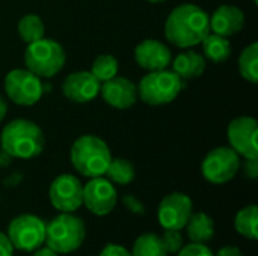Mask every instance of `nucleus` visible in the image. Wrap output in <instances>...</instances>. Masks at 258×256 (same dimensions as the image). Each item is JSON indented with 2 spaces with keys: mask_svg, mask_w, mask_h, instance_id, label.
Returning <instances> with one entry per match:
<instances>
[{
  "mask_svg": "<svg viewBox=\"0 0 258 256\" xmlns=\"http://www.w3.org/2000/svg\"><path fill=\"white\" fill-rule=\"evenodd\" d=\"M210 33L209 14L194 3L175 6L165 21V38L178 48H192Z\"/></svg>",
  "mask_w": 258,
  "mask_h": 256,
  "instance_id": "f257e3e1",
  "label": "nucleus"
},
{
  "mask_svg": "<svg viewBox=\"0 0 258 256\" xmlns=\"http://www.w3.org/2000/svg\"><path fill=\"white\" fill-rule=\"evenodd\" d=\"M2 151L12 158L30 160L38 157L45 146V139L41 127L24 118L12 119L8 122L0 134Z\"/></svg>",
  "mask_w": 258,
  "mask_h": 256,
  "instance_id": "f03ea898",
  "label": "nucleus"
},
{
  "mask_svg": "<svg viewBox=\"0 0 258 256\" xmlns=\"http://www.w3.org/2000/svg\"><path fill=\"white\" fill-rule=\"evenodd\" d=\"M73 167L83 177L97 178L106 174L112 160L107 143L95 134H83L74 140L70 151Z\"/></svg>",
  "mask_w": 258,
  "mask_h": 256,
  "instance_id": "7ed1b4c3",
  "label": "nucleus"
},
{
  "mask_svg": "<svg viewBox=\"0 0 258 256\" xmlns=\"http://www.w3.org/2000/svg\"><path fill=\"white\" fill-rule=\"evenodd\" d=\"M86 237L85 222L73 213H60L45 228V244L56 253H73Z\"/></svg>",
  "mask_w": 258,
  "mask_h": 256,
  "instance_id": "20e7f679",
  "label": "nucleus"
},
{
  "mask_svg": "<svg viewBox=\"0 0 258 256\" xmlns=\"http://www.w3.org/2000/svg\"><path fill=\"white\" fill-rule=\"evenodd\" d=\"M67 60L63 47L53 39L41 38L27 44L24 51L26 69L39 78H50L60 72Z\"/></svg>",
  "mask_w": 258,
  "mask_h": 256,
  "instance_id": "39448f33",
  "label": "nucleus"
},
{
  "mask_svg": "<svg viewBox=\"0 0 258 256\" xmlns=\"http://www.w3.org/2000/svg\"><path fill=\"white\" fill-rule=\"evenodd\" d=\"M184 88V81L171 69L148 71L138 84V98L148 106L172 103Z\"/></svg>",
  "mask_w": 258,
  "mask_h": 256,
  "instance_id": "423d86ee",
  "label": "nucleus"
},
{
  "mask_svg": "<svg viewBox=\"0 0 258 256\" xmlns=\"http://www.w3.org/2000/svg\"><path fill=\"white\" fill-rule=\"evenodd\" d=\"M6 97L18 106H35L44 94V84L38 75L26 68L11 69L5 77Z\"/></svg>",
  "mask_w": 258,
  "mask_h": 256,
  "instance_id": "0eeeda50",
  "label": "nucleus"
},
{
  "mask_svg": "<svg viewBox=\"0 0 258 256\" xmlns=\"http://www.w3.org/2000/svg\"><path fill=\"white\" fill-rule=\"evenodd\" d=\"M47 223L33 214H21L11 220L8 237L14 249L21 252H33L45 241Z\"/></svg>",
  "mask_w": 258,
  "mask_h": 256,
  "instance_id": "6e6552de",
  "label": "nucleus"
},
{
  "mask_svg": "<svg viewBox=\"0 0 258 256\" xmlns=\"http://www.w3.org/2000/svg\"><path fill=\"white\" fill-rule=\"evenodd\" d=\"M240 169V155L231 146H218L203 160V177L212 184H225L231 181Z\"/></svg>",
  "mask_w": 258,
  "mask_h": 256,
  "instance_id": "1a4fd4ad",
  "label": "nucleus"
},
{
  "mask_svg": "<svg viewBox=\"0 0 258 256\" xmlns=\"http://www.w3.org/2000/svg\"><path fill=\"white\" fill-rule=\"evenodd\" d=\"M48 199L53 208L60 213H74L83 205V186L71 174L56 177L48 189Z\"/></svg>",
  "mask_w": 258,
  "mask_h": 256,
  "instance_id": "9d476101",
  "label": "nucleus"
},
{
  "mask_svg": "<svg viewBox=\"0 0 258 256\" xmlns=\"http://www.w3.org/2000/svg\"><path fill=\"white\" fill-rule=\"evenodd\" d=\"M258 122L252 116H239L228 124L230 146L243 158H258Z\"/></svg>",
  "mask_w": 258,
  "mask_h": 256,
  "instance_id": "9b49d317",
  "label": "nucleus"
},
{
  "mask_svg": "<svg viewBox=\"0 0 258 256\" xmlns=\"http://www.w3.org/2000/svg\"><path fill=\"white\" fill-rule=\"evenodd\" d=\"M194 213L192 199L184 193L166 195L157 208V220L163 229H184L189 217Z\"/></svg>",
  "mask_w": 258,
  "mask_h": 256,
  "instance_id": "f8f14e48",
  "label": "nucleus"
},
{
  "mask_svg": "<svg viewBox=\"0 0 258 256\" xmlns=\"http://www.w3.org/2000/svg\"><path fill=\"white\" fill-rule=\"evenodd\" d=\"M118 202V193L113 184L103 177L89 178L83 186V205L95 216H107Z\"/></svg>",
  "mask_w": 258,
  "mask_h": 256,
  "instance_id": "ddd939ff",
  "label": "nucleus"
},
{
  "mask_svg": "<svg viewBox=\"0 0 258 256\" xmlns=\"http://www.w3.org/2000/svg\"><path fill=\"white\" fill-rule=\"evenodd\" d=\"M100 88L101 83L91 71H74L62 81L63 97L77 104H85L95 100L100 95Z\"/></svg>",
  "mask_w": 258,
  "mask_h": 256,
  "instance_id": "4468645a",
  "label": "nucleus"
},
{
  "mask_svg": "<svg viewBox=\"0 0 258 256\" xmlns=\"http://www.w3.org/2000/svg\"><path fill=\"white\" fill-rule=\"evenodd\" d=\"M100 95L110 107L125 110L138 101V86L125 77L115 75L101 83Z\"/></svg>",
  "mask_w": 258,
  "mask_h": 256,
  "instance_id": "2eb2a0df",
  "label": "nucleus"
},
{
  "mask_svg": "<svg viewBox=\"0 0 258 256\" xmlns=\"http://www.w3.org/2000/svg\"><path fill=\"white\" fill-rule=\"evenodd\" d=\"M135 62L145 71L166 69L172 62V53L159 39H144L135 47Z\"/></svg>",
  "mask_w": 258,
  "mask_h": 256,
  "instance_id": "dca6fc26",
  "label": "nucleus"
},
{
  "mask_svg": "<svg viewBox=\"0 0 258 256\" xmlns=\"http://www.w3.org/2000/svg\"><path fill=\"white\" fill-rule=\"evenodd\" d=\"M210 30L216 35L230 38L239 33L245 26V14L234 5H222L209 15Z\"/></svg>",
  "mask_w": 258,
  "mask_h": 256,
  "instance_id": "f3484780",
  "label": "nucleus"
},
{
  "mask_svg": "<svg viewBox=\"0 0 258 256\" xmlns=\"http://www.w3.org/2000/svg\"><path fill=\"white\" fill-rule=\"evenodd\" d=\"M172 71L183 80H192L204 74L206 71V57L194 50H186L178 53L172 59Z\"/></svg>",
  "mask_w": 258,
  "mask_h": 256,
  "instance_id": "a211bd4d",
  "label": "nucleus"
},
{
  "mask_svg": "<svg viewBox=\"0 0 258 256\" xmlns=\"http://www.w3.org/2000/svg\"><path fill=\"white\" fill-rule=\"evenodd\" d=\"M184 228L187 231V238L190 240V243L206 244L215 235V222L209 214L203 211L192 213Z\"/></svg>",
  "mask_w": 258,
  "mask_h": 256,
  "instance_id": "6ab92c4d",
  "label": "nucleus"
},
{
  "mask_svg": "<svg viewBox=\"0 0 258 256\" xmlns=\"http://www.w3.org/2000/svg\"><path fill=\"white\" fill-rule=\"evenodd\" d=\"M201 44L206 60H210L213 63H224L231 56V44L225 36L209 33Z\"/></svg>",
  "mask_w": 258,
  "mask_h": 256,
  "instance_id": "aec40b11",
  "label": "nucleus"
},
{
  "mask_svg": "<svg viewBox=\"0 0 258 256\" xmlns=\"http://www.w3.org/2000/svg\"><path fill=\"white\" fill-rule=\"evenodd\" d=\"M104 175L107 177V180L112 184L127 186L135 180L136 170H135V166L130 160L122 158V157H116V158L112 157Z\"/></svg>",
  "mask_w": 258,
  "mask_h": 256,
  "instance_id": "412c9836",
  "label": "nucleus"
},
{
  "mask_svg": "<svg viewBox=\"0 0 258 256\" xmlns=\"http://www.w3.org/2000/svg\"><path fill=\"white\" fill-rule=\"evenodd\" d=\"M258 208L257 205H248L242 208L234 219V228L236 231L248 238V240H257L258 238Z\"/></svg>",
  "mask_w": 258,
  "mask_h": 256,
  "instance_id": "4be33fe9",
  "label": "nucleus"
},
{
  "mask_svg": "<svg viewBox=\"0 0 258 256\" xmlns=\"http://www.w3.org/2000/svg\"><path fill=\"white\" fill-rule=\"evenodd\" d=\"M17 30H18L20 38L26 44L35 42V41L44 38V35H45L44 21L36 14H26V15H23L20 18L18 24H17Z\"/></svg>",
  "mask_w": 258,
  "mask_h": 256,
  "instance_id": "5701e85b",
  "label": "nucleus"
},
{
  "mask_svg": "<svg viewBox=\"0 0 258 256\" xmlns=\"http://www.w3.org/2000/svg\"><path fill=\"white\" fill-rule=\"evenodd\" d=\"M239 72L240 75L255 84L258 81V44L252 42L245 47L239 56Z\"/></svg>",
  "mask_w": 258,
  "mask_h": 256,
  "instance_id": "b1692460",
  "label": "nucleus"
},
{
  "mask_svg": "<svg viewBox=\"0 0 258 256\" xmlns=\"http://www.w3.org/2000/svg\"><path fill=\"white\" fill-rule=\"evenodd\" d=\"M132 256H168V253L162 244L160 235L148 232L138 237L133 243Z\"/></svg>",
  "mask_w": 258,
  "mask_h": 256,
  "instance_id": "393cba45",
  "label": "nucleus"
},
{
  "mask_svg": "<svg viewBox=\"0 0 258 256\" xmlns=\"http://www.w3.org/2000/svg\"><path fill=\"white\" fill-rule=\"evenodd\" d=\"M118 69H119V63H118L116 57L112 54L97 56L95 60L92 62V66H91V72L94 74V77L100 83L115 77L118 74Z\"/></svg>",
  "mask_w": 258,
  "mask_h": 256,
  "instance_id": "a878e982",
  "label": "nucleus"
},
{
  "mask_svg": "<svg viewBox=\"0 0 258 256\" xmlns=\"http://www.w3.org/2000/svg\"><path fill=\"white\" fill-rule=\"evenodd\" d=\"M160 240H162V244L168 255L178 253L180 249L184 246V238H183L181 232L175 231V229H165V234L160 237Z\"/></svg>",
  "mask_w": 258,
  "mask_h": 256,
  "instance_id": "bb28decb",
  "label": "nucleus"
},
{
  "mask_svg": "<svg viewBox=\"0 0 258 256\" xmlns=\"http://www.w3.org/2000/svg\"><path fill=\"white\" fill-rule=\"evenodd\" d=\"M177 256H215L213 252L201 243H190L187 246H183Z\"/></svg>",
  "mask_w": 258,
  "mask_h": 256,
  "instance_id": "cd10ccee",
  "label": "nucleus"
},
{
  "mask_svg": "<svg viewBox=\"0 0 258 256\" xmlns=\"http://www.w3.org/2000/svg\"><path fill=\"white\" fill-rule=\"evenodd\" d=\"M122 204H124V207H125L130 213H133V214H138V216L145 214V205L142 204L141 199H138V198L133 196V195H124V196H122Z\"/></svg>",
  "mask_w": 258,
  "mask_h": 256,
  "instance_id": "c85d7f7f",
  "label": "nucleus"
},
{
  "mask_svg": "<svg viewBox=\"0 0 258 256\" xmlns=\"http://www.w3.org/2000/svg\"><path fill=\"white\" fill-rule=\"evenodd\" d=\"M98 256H132V252L127 250L125 247L119 246V244L110 243V244H106L104 246V249L100 252Z\"/></svg>",
  "mask_w": 258,
  "mask_h": 256,
  "instance_id": "c756f323",
  "label": "nucleus"
},
{
  "mask_svg": "<svg viewBox=\"0 0 258 256\" xmlns=\"http://www.w3.org/2000/svg\"><path fill=\"white\" fill-rule=\"evenodd\" d=\"M243 174H245L249 180H257L258 158H245V163H243Z\"/></svg>",
  "mask_w": 258,
  "mask_h": 256,
  "instance_id": "7c9ffc66",
  "label": "nucleus"
},
{
  "mask_svg": "<svg viewBox=\"0 0 258 256\" xmlns=\"http://www.w3.org/2000/svg\"><path fill=\"white\" fill-rule=\"evenodd\" d=\"M14 246L6 234L0 231V256H14Z\"/></svg>",
  "mask_w": 258,
  "mask_h": 256,
  "instance_id": "2f4dec72",
  "label": "nucleus"
},
{
  "mask_svg": "<svg viewBox=\"0 0 258 256\" xmlns=\"http://www.w3.org/2000/svg\"><path fill=\"white\" fill-rule=\"evenodd\" d=\"M215 256H243L240 249L236 246H225L222 249H219V252Z\"/></svg>",
  "mask_w": 258,
  "mask_h": 256,
  "instance_id": "473e14b6",
  "label": "nucleus"
},
{
  "mask_svg": "<svg viewBox=\"0 0 258 256\" xmlns=\"http://www.w3.org/2000/svg\"><path fill=\"white\" fill-rule=\"evenodd\" d=\"M59 253H56L54 250H51L50 247H38L36 250H33V255L32 256H57Z\"/></svg>",
  "mask_w": 258,
  "mask_h": 256,
  "instance_id": "72a5a7b5",
  "label": "nucleus"
},
{
  "mask_svg": "<svg viewBox=\"0 0 258 256\" xmlns=\"http://www.w3.org/2000/svg\"><path fill=\"white\" fill-rule=\"evenodd\" d=\"M6 113H8V104H6V101H5V98L0 95V122L5 119V116H6Z\"/></svg>",
  "mask_w": 258,
  "mask_h": 256,
  "instance_id": "f704fd0d",
  "label": "nucleus"
},
{
  "mask_svg": "<svg viewBox=\"0 0 258 256\" xmlns=\"http://www.w3.org/2000/svg\"><path fill=\"white\" fill-rule=\"evenodd\" d=\"M150 3H162V2H166V0H148Z\"/></svg>",
  "mask_w": 258,
  "mask_h": 256,
  "instance_id": "c9c22d12",
  "label": "nucleus"
}]
</instances>
